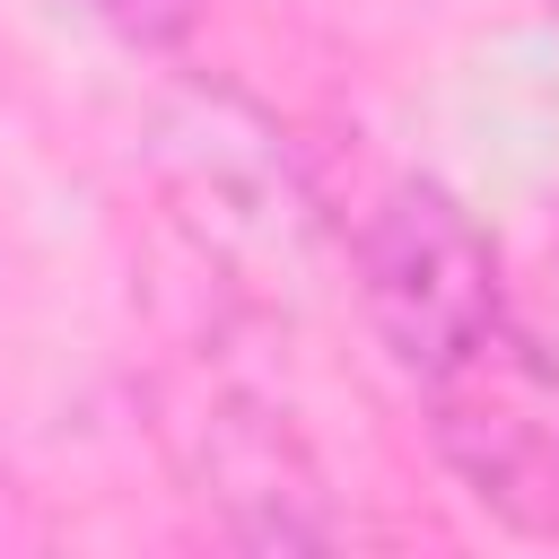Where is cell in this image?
Masks as SVG:
<instances>
[{
	"instance_id": "2",
	"label": "cell",
	"mask_w": 559,
	"mask_h": 559,
	"mask_svg": "<svg viewBox=\"0 0 559 559\" xmlns=\"http://www.w3.org/2000/svg\"><path fill=\"white\" fill-rule=\"evenodd\" d=\"M105 26H122V35H140V44H166L183 17H192V0H87Z\"/></svg>"
},
{
	"instance_id": "1",
	"label": "cell",
	"mask_w": 559,
	"mask_h": 559,
	"mask_svg": "<svg viewBox=\"0 0 559 559\" xmlns=\"http://www.w3.org/2000/svg\"><path fill=\"white\" fill-rule=\"evenodd\" d=\"M358 288H367L384 349L428 393H445L454 376H472L507 341L489 236L437 183H393L376 201V218L358 227Z\"/></svg>"
}]
</instances>
